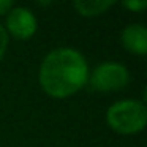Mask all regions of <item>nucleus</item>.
I'll return each mask as SVG.
<instances>
[{"instance_id":"39448f33","label":"nucleus","mask_w":147,"mask_h":147,"mask_svg":"<svg viewBox=\"0 0 147 147\" xmlns=\"http://www.w3.org/2000/svg\"><path fill=\"white\" fill-rule=\"evenodd\" d=\"M120 43L134 55L147 54V29L142 24H130L120 33Z\"/></svg>"},{"instance_id":"20e7f679","label":"nucleus","mask_w":147,"mask_h":147,"mask_svg":"<svg viewBox=\"0 0 147 147\" xmlns=\"http://www.w3.org/2000/svg\"><path fill=\"white\" fill-rule=\"evenodd\" d=\"M5 30L16 40H30L38 29L35 14L26 7H13L7 14Z\"/></svg>"},{"instance_id":"1a4fd4ad","label":"nucleus","mask_w":147,"mask_h":147,"mask_svg":"<svg viewBox=\"0 0 147 147\" xmlns=\"http://www.w3.org/2000/svg\"><path fill=\"white\" fill-rule=\"evenodd\" d=\"M11 8H13V2L11 0H0V16L2 14H8Z\"/></svg>"},{"instance_id":"6e6552de","label":"nucleus","mask_w":147,"mask_h":147,"mask_svg":"<svg viewBox=\"0 0 147 147\" xmlns=\"http://www.w3.org/2000/svg\"><path fill=\"white\" fill-rule=\"evenodd\" d=\"M122 5L131 11H141L147 7V2L146 0H128V2H123Z\"/></svg>"},{"instance_id":"f03ea898","label":"nucleus","mask_w":147,"mask_h":147,"mask_svg":"<svg viewBox=\"0 0 147 147\" xmlns=\"http://www.w3.org/2000/svg\"><path fill=\"white\" fill-rule=\"evenodd\" d=\"M106 123L119 134H136L147 123V108L139 100H120L106 111Z\"/></svg>"},{"instance_id":"7ed1b4c3","label":"nucleus","mask_w":147,"mask_h":147,"mask_svg":"<svg viewBox=\"0 0 147 147\" xmlns=\"http://www.w3.org/2000/svg\"><path fill=\"white\" fill-rule=\"evenodd\" d=\"M96 92H117L128 86L130 71L120 62H101L89 74V81Z\"/></svg>"},{"instance_id":"f257e3e1","label":"nucleus","mask_w":147,"mask_h":147,"mask_svg":"<svg viewBox=\"0 0 147 147\" xmlns=\"http://www.w3.org/2000/svg\"><path fill=\"white\" fill-rule=\"evenodd\" d=\"M89 63L74 48L52 49L40 65V86L52 98H67L79 92L89 81Z\"/></svg>"},{"instance_id":"423d86ee","label":"nucleus","mask_w":147,"mask_h":147,"mask_svg":"<svg viewBox=\"0 0 147 147\" xmlns=\"http://www.w3.org/2000/svg\"><path fill=\"white\" fill-rule=\"evenodd\" d=\"M114 3H115L114 0H76L73 3V7L76 8V11L81 16L92 18V16H98V14L105 13Z\"/></svg>"},{"instance_id":"0eeeda50","label":"nucleus","mask_w":147,"mask_h":147,"mask_svg":"<svg viewBox=\"0 0 147 147\" xmlns=\"http://www.w3.org/2000/svg\"><path fill=\"white\" fill-rule=\"evenodd\" d=\"M8 45H10V35L8 32L5 30V27L0 24V60L3 59L5 52L8 49Z\"/></svg>"}]
</instances>
